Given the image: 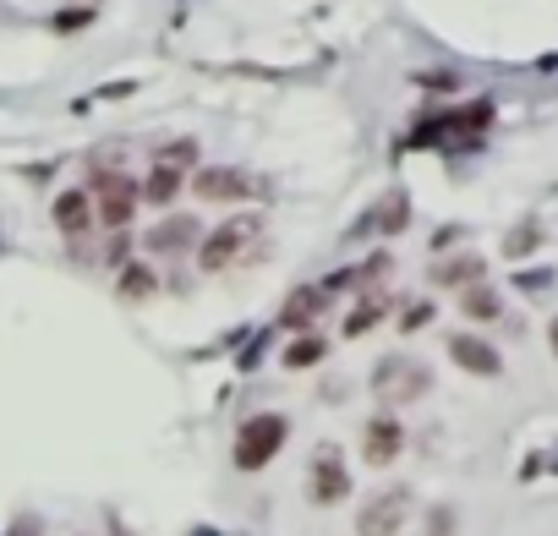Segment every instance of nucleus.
Here are the masks:
<instances>
[{
    "instance_id": "1",
    "label": "nucleus",
    "mask_w": 558,
    "mask_h": 536,
    "mask_svg": "<svg viewBox=\"0 0 558 536\" xmlns=\"http://www.w3.org/2000/svg\"><path fill=\"white\" fill-rule=\"evenodd\" d=\"M285 438H290V422H285V416H279V411H258V416H247V422H241L230 460H236V471H263V465L285 449Z\"/></svg>"
},
{
    "instance_id": "2",
    "label": "nucleus",
    "mask_w": 558,
    "mask_h": 536,
    "mask_svg": "<svg viewBox=\"0 0 558 536\" xmlns=\"http://www.w3.org/2000/svg\"><path fill=\"white\" fill-rule=\"evenodd\" d=\"M427 389H433V367L416 356H383L372 367V394L383 405H416Z\"/></svg>"
},
{
    "instance_id": "3",
    "label": "nucleus",
    "mask_w": 558,
    "mask_h": 536,
    "mask_svg": "<svg viewBox=\"0 0 558 536\" xmlns=\"http://www.w3.org/2000/svg\"><path fill=\"white\" fill-rule=\"evenodd\" d=\"M307 498L318 509H334L351 498V471H345V454L334 444H318V454H312L307 465Z\"/></svg>"
},
{
    "instance_id": "4",
    "label": "nucleus",
    "mask_w": 558,
    "mask_h": 536,
    "mask_svg": "<svg viewBox=\"0 0 558 536\" xmlns=\"http://www.w3.org/2000/svg\"><path fill=\"white\" fill-rule=\"evenodd\" d=\"M247 236H258V214H241V219H230V225H219L214 236L197 241V268L219 274V268H230L236 258H247Z\"/></svg>"
},
{
    "instance_id": "5",
    "label": "nucleus",
    "mask_w": 558,
    "mask_h": 536,
    "mask_svg": "<svg viewBox=\"0 0 558 536\" xmlns=\"http://www.w3.org/2000/svg\"><path fill=\"white\" fill-rule=\"evenodd\" d=\"M192 192L203 197V203H252V197L263 192V181L241 165H203L192 176Z\"/></svg>"
},
{
    "instance_id": "6",
    "label": "nucleus",
    "mask_w": 558,
    "mask_h": 536,
    "mask_svg": "<svg viewBox=\"0 0 558 536\" xmlns=\"http://www.w3.org/2000/svg\"><path fill=\"white\" fill-rule=\"evenodd\" d=\"M411 515V487H383L356 509V536H400Z\"/></svg>"
},
{
    "instance_id": "7",
    "label": "nucleus",
    "mask_w": 558,
    "mask_h": 536,
    "mask_svg": "<svg viewBox=\"0 0 558 536\" xmlns=\"http://www.w3.org/2000/svg\"><path fill=\"white\" fill-rule=\"evenodd\" d=\"M93 197H99V203H93L99 219L121 236V230L132 225V214H137V181L121 176V170H115V176H93Z\"/></svg>"
},
{
    "instance_id": "8",
    "label": "nucleus",
    "mask_w": 558,
    "mask_h": 536,
    "mask_svg": "<svg viewBox=\"0 0 558 536\" xmlns=\"http://www.w3.org/2000/svg\"><path fill=\"white\" fill-rule=\"evenodd\" d=\"M400 449H405V427H400V416L378 411V416H372V422L362 427V460H367V465H389V460H400Z\"/></svg>"
},
{
    "instance_id": "9",
    "label": "nucleus",
    "mask_w": 558,
    "mask_h": 536,
    "mask_svg": "<svg viewBox=\"0 0 558 536\" xmlns=\"http://www.w3.org/2000/svg\"><path fill=\"white\" fill-rule=\"evenodd\" d=\"M197 241H203V230H197V219H192V214H170V219H159V225L143 236V247L154 252V258H176V252L197 247Z\"/></svg>"
},
{
    "instance_id": "10",
    "label": "nucleus",
    "mask_w": 558,
    "mask_h": 536,
    "mask_svg": "<svg viewBox=\"0 0 558 536\" xmlns=\"http://www.w3.org/2000/svg\"><path fill=\"white\" fill-rule=\"evenodd\" d=\"M329 290H323V285H301V290H290V296H285V307H279V329H312V323H318L323 318V307H329Z\"/></svg>"
},
{
    "instance_id": "11",
    "label": "nucleus",
    "mask_w": 558,
    "mask_h": 536,
    "mask_svg": "<svg viewBox=\"0 0 558 536\" xmlns=\"http://www.w3.org/2000/svg\"><path fill=\"white\" fill-rule=\"evenodd\" d=\"M449 356H455L460 372H476V378H498L504 372V356L487 340H476V334H449Z\"/></svg>"
},
{
    "instance_id": "12",
    "label": "nucleus",
    "mask_w": 558,
    "mask_h": 536,
    "mask_svg": "<svg viewBox=\"0 0 558 536\" xmlns=\"http://www.w3.org/2000/svg\"><path fill=\"white\" fill-rule=\"evenodd\" d=\"M50 219H55V230L61 236H83L88 230V219H93V203H88V192L83 186H66V192H55V203H50Z\"/></svg>"
},
{
    "instance_id": "13",
    "label": "nucleus",
    "mask_w": 558,
    "mask_h": 536,
    "mask_svg": "<svg viewBox=\"0 0 558 536\" xmlns=\"http://www.w3.org/2000/svg\"><path fill=\"white\" fill-rule=\"evenodd\" d=\"M482 274H487V263L476 258V252H460V258H449V263H438V268H433V285L471 290V285H482Z\"/></svg>"
},
{
    "instance_id": "14",
    "label": "nucleus",
    "mask_w": 558,
    "mask_h": 536,
    "mask_svg": "<svg viewBox=\"0 0 558 536\" xmlns=\"http://www.w3.org/2000/svg\"><path fill=\"white\" fill-rule=\"evenodd\" d=\"M383 312H389V296H383V290H367V296L351 307V318H345V340H362V334H372L383 323Z\"/></svg>"
},
{
    "instance_id": "15",
    "label": "nucleus",
    "mask_w": 558,
    "mask_h": 536,
    "mask_svg": "<svg viewBox=\"0 0 558 536\" xmlns=\"http://www.w3.org/2000/svg\"><path fill=\"white\" fill-rule=\"evenodd\" d=\"M170 197H181V170H170V165H154V170H148V181L137 186V203L170 208Z\"/></svg>"
},
{
    "instance_id": "16",
    "label": "nucleus",
    "mask_w": 558,
    "mask_h": 536,
    "mask_svg": "<svg viewBox=\"0 0 558 536\" xmlns=\"http://www.w3.org/2000/svg\"><path fill=\"white\" fill-rule=\"evenodd\" d=\"M159 290V274L148 263H121V279H115V296L121 301H148Z\"/></svg>"
},
{
    "instance_id": "17",
    "label": "nucleus",
    "mask_w": 558,
    "mask_h": 536,
    "mask_svg": "<svg viewBox=\"0 0 558 536\" xmlns=\"http://www.w3.org/2000/svg\"><path fill=\"white\" fill-rule=\"evenodd\" d=\"M460 312L471 323H493L498 312H504V301H498L493 285H471V290H460Z\"/></svg>"
},
{
    "instance_id": "18",
    "label": "nucleus",
    "mask_w": 558,
    "mask_h": 536,
    "mask_svg": "<svg viewBox=\"0 0 558 536\" xmlns=\"http://www.w3.org/2000/svg\"><path fill=\"white\" fill-rule=\"evenodd\" d=\"M323 356H329V340H323V334H296V340L285 345V356H279V361H285L290 372H301V367H318Z\"/></svg>"
},
{
    "instance_id": "19",
    "label": "nucleus",
    "mask_w": 558,
    "mask_h": 536,
    "mask_svg": "<svg viewBox=\"0 0 558 536\" xmlns=\"http://www.w3.org/2000/svg\"><path fill=\"white\" fill-rule=\"evenodd\" d=\"M405 219H411V203H405V197L394 192L389 203L372 208V214L362 219V230H383V236H394V230H405Z\"/></svg>"
},
{
    "instance_id": "20",
    "label": "nucleus",
    "mask_w": 558,
    "mask_h": 536,
    "mask_svg": "<svg viewBox=\"0 0 558 536\" xmlns=\"http://www.w3.org/2000/svg\"><path fill=\"white\" fill-rule=\"evenodd\" d=\"M537 247H542V219H520L504 236V258H531Z\"/></svg>"
},
{
    "instance_id": "21",
    "label": "nucleus",
    "mask_w": 558,
    "mask_h": 536,
    "mask_svg": "<svg viewBox=\"0 0 558 536\" xmlns=\"http://www.w3.org/2000/svg\"><path fill=\"white\" fill-rule=\"evenodd\" d=\"M154 165H170V170L197 165V143H192V137H176V143H165V148H159V159H154Z\"/></svg>"
},
{
    "instance_id": "22",
    "label": "nucleus",
    "mask_w": 558,
    "mask_h": 536,
    "mask_svg": "<svg viewBox=\"0 0 558 536\" xmlns=\"http://www.w3.org/2000/svg\"><path fill=\"white\" fill-rule=\"evenodd\" d=\"M427 323H433V301H411V307L400 312V329H405V334L427 329Z\"/></svg>"
},
{
    "instance_id": "23",
    "label": "nucleus",
    "mask_w": 558,
    "mask_h": 536,
    "mask_svg": "<svg viewBox=\"0 0 558 536\" xmlns=\"http://www.w3.org/2000/svg\"><path fill=\"white\" fill-rule=\"evenodd\" d=\"M88 22H93V6H83V11L66 6L61 17H55V33H77V28H88Z\"/></svg>"
},
{
    "instance_id": "24",
    "label": "nucleus",
    "mask_w": 558,
    "mask_h": 536,
    "mask_svg": "<svg viewBox=\"0 0 558 536\" xmlns=\"http://www.w3.org/2000/svg\"><path fill=\"white\" fill-rule=\"evenodd\" d=\"M455 531V509H433L427 515V536H449Z\"/></svg>"
},
{
    "instance_id": "25",
    "label": "nucleus",
    "mask_w": 558,
    "mask_h": 536,
    "mask_svg": "<svg viewBox=\"0 0 558 536\" xmlns=\"http://www.w3.org/2000/svg\"><path fill=\"white\" fill-rule=\"evenodd\" d=\"M416 83H427V88H455L460 77H455V72H422V77H416Z\"/></svg>"
},
{
    "instance_id": "26",
    "label": "nucleus",
    "mask_w": 558,
    "mask_h": 536,
    "mask_svg": "<svg viewBox=\"0 0 558 536\" xmlns=\"http://www.w3.org/2000/svg\"><path fill=\"white\" fill-rule=\"evenodd\" d=\"M520 285H526L531 296H537V290H548V285H553V274H548V268H542V274H520Z\"/></svg>"
},
{
    "instance_id": "27",
    "label": "nucleus",
    "mask_w": 558,
    "mask_h": 536,
    "mask_svg": "<svg viewBox=\"0 0 558 536\" xmlns=\"http://www.w3.org/2000/svg\"><path fill=\"white\" fill-rule=\"evenodd\" d=\"M6 536H39V526H33V520H17V526H11Z\"/></svg>"
},
{
    "instance_id": "28",
    "label": "nucleus",
    "mask_w": 558,
    "mask_h": 536,
    "mask_svg": "<svg viewBox=\"0 0 558 536\" xmlns=\"http://www.w3.org/2000/svg\"><path fill=\"white\" fill-rule=\"evenodd\" d=\"M548 345H553V356H558V318L548 323Z\"/></svg>"
}]
</instances>
